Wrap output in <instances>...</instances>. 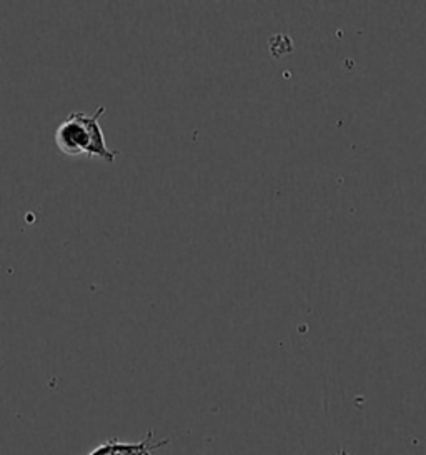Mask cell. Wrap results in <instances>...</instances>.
<instances>
[{
  "label": "cell",
  "instance_id": "5b68a950",
  "mask_svg": "<svg viewBox=\"0 0 426 455\" xmlns=\"http://www.w3.org/2000/svg\"><path fill=\"white\" fill-rule=\"evenodd\" d=\"M336 455H348V452H346V451H342V452H338Z\"/></svg>",
  "mask_w": 426,
  "mask_h": 455
},
{
  "label": "cell",
  "instance_id": "6da1fadb",
  "mask_svg": "<svg viewBox=\"0 0 426 455\" xmlns=\"http://www.w3.org/2000/svg\"><path fill=\"white\" fill-rule=\"evenodd\" d=\"M55 146L68 157L87 156L89 131L83 122V112H72L67 121L55 131Z\"/></svg>",
  "mask_w": 426,
  "mask_h": 455
},
{
  "label": "cell",
  "instance_id": "3957f363",
  "mask_svg": "<svg viewBox=\"0 0 426 455\" xmlns=\"http://www.w3.org/2000/svg\"><path fill=\"white\" fill-rule=\"evenodd\" d=\"M169 441L152 443V432H148V437L140 443H120L117 441L108 442L110 454L112 455H152L155 449L167 445Z\"/></svg>",
  "mask_w": 426,
  "mask_h": 455
},
{
  "label": "cell",
  "instance_id": "277c9868",
  "mask_svg": "<svg viewBox=\"0 0 426 455\" xmlns=\"http://www.w3.org/2000/svg\"><path fill=\"white\" fill-rule=\"evenodd\" d=\"M91 455H112L110 454V447H108V443L106 445H102V447H99L95 452H92Z\"/></svg>",
  "mask_w": 426,
  "mask_h": 455
},
{
  "label": "cell",
  "instance_id": "7a4b0ae2",
  "mask_svg": "<svg viewBox=\"0 0 426 455\" xmlns=\"http://www.w3.org/2000/svg\"><path fill=\"white\" fill-rule=\"evenodd\" d=\"M106 108L100 106V108L95 110L93 116H87L83 114V122L87 125V131H89V150H87V156L89 157H97L100 161L106 162V164H114L115 159L119 157V152L117 150H112V148H106V135L104 131L100 127V117L104 116Z\"/></svg>",
  "mask_w": 426,
  "mask_h": 455
}]
</instances>
